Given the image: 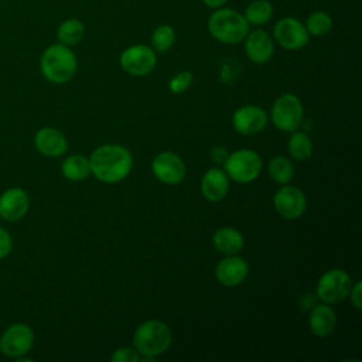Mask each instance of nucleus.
I'll return each mask as SVG.
<instances>
[{"mask_svg": "<svg viewBox=\"0 0 362 362\" xmlns=\"http://www.w3.org/2000/svg\"><path fill=\"white\" fill-rule=\"evenodd\" d=\"M305 28H307L308 34L315 35V37H322L331 31L332 18L325 11H321V10L314 11L307 17Z\"/></svg>", "mask_w": 362, "mask_h": 362, "instance_id": "26", "label": "nucleus"}, {"mask_svg": "<svg viewBox=\"0 0 362 362\" xmlns=\"http://www.w3.org/2000/svg\"><path fill=\"white\" fill-rule=\"evenodd\" d=\"M269 175L277 184H287L291 181L294 175V165L290 158L284 156H277L270 160L269 163Z\"/></svg>", "mask_w": 362, "mask_h": 362, "instance_id": "25", "label": "nucleus"}, {"mask_svg": "<svg viewBox=\"0 0 362 362\" xmlns=\"http://www.w3.org/2000/svg\"><path fill=\"white\" fill-rule=\"evenodd\" d=\"M151 170L156 178L164 184H180L185 177V164L181 157L173 151L157 154L151 163Z\"/></svg>", "mask_w": 362, "mask_h": 362, "instance_id": "11", "label": "nucleus"}, {"mask_svg": "<svg viewBox=\"0 0 362 362\" xmlns=\"http://www.w3.org/2000/svg\"><path fill=\"white\" fill-rule=\"evenodd\" d=\"M85 34L83 24L76 18H68L61 23L57 31V38L64 45H75L78 44Z\"/></svg>", "mask_w": 362, "mask_h": 362, "instance_id": "23", "label": "nucleus"}, {"mask_svg": "<svg viewBox=\"0 0 362 362\" xmlns=\"http://www.w3.org/2000/svg\"><path fill=\"white\" fill-rule=\"evenodd\" d=\"M211 35L223 44H238L249 33V23L245 16L232 8H215L208 18Z\"/></svg>", "mask_w": 362, "mask_h": 362, "instance_id": "2", "label": "nucleus"}, {"mask_svg": "<svg viewBox=\"0 0 362 362\" xmlns=\"http://www.w3.org/2000/svg\"><path fill=\"white\" fill-rule=\"evenodd\" d=\"M205 6H208L209 8H219L223 4H226L228 0H202Z\"/></svg>", "mask_w": 362, "mask_h": 362, "instance_id": "33", "label": "nucleus"}, {"mask_svg": "<svg viewBox=\"0 0 362 362\" xmlns=\"http://www.w3.org/2000/svg\"><path fill=\"white\" fill-rule=\"evenodd\" d=\"M225 173L236 182L246 184L256 180L262 171L260 156L247 148H242L229 154L225 160Z\"/></svg>", "mask_w": 362, "mask_h": 362, "instance_id": "5", "label": "nucleus"}, {"mask_svg": "<svg viewBox=\"0 0 362 362\" xmlns=\"http://www.w3.org/2000/svg\"><path fill=\"white\" fill-rule=\"evenodd\" d=\"M175 40V33L173 27L167 24H161L154 28L151 34V48L156 52H165L168 51Z\"/></svg>", "mask_w": 362, "mask_h": 362, "instance_id": "27", "label": "nucleus"}, {"mask_svg": "<svg viewBox=\"0 0 362 362\" xmlns=\"http://www.w3.org/2000/svg\"><path fill=\"white\" fill-rule=\"evenodd\" d=\"M34 144L37 150L47 157H59L68 148L66 137L54 127H42L35 133Z\"/></svg>", "mask_w": 362, "mask_h": 362, "instance_id": "17", "label": "nucleus"}, {"mask_svg": "<svg viewBox=\"0 0 362 362\" xmlns=\"http://www.w3.org/2000/svg\"><path fill=\"white\" fill-rule=\"evenodd\" d=\"M89 164L90 173L99 181L115 184L129 175L133 158L130 151L120 144H103L92 151Z\"/></svg>", "mask_w": 362, "mask_h": 362, "instance_id": "1", "label": "nucleus"}, {"mask_svg": "<svg viewBox=\"0 0 362 362\" xmlns=\"http://www.w3.org/2000/svg\"><path fill=\"white\" fill-rule=\"evenodd\" d=\"M120 66L124 72L133 76H144L150 74L157 62L156 51L144 44L127 47L120 55Z\"/></svg>", "mask_w": 362, "mask_h": 362, "instance_id": "8", "label": "nucleus"}, {"mask_svg": "<svg viewBox=\"0 0 362 362\" xmlns=\"http://www.w3.org/2000/svg\"><path fill=\"white\" fill-rule=\"evenodd\" d=\"M232 124L238 133L247 136L256 134L266 127L267 113L264 112V109L255 105L242 106L235 110L232 116Z\"/></svg>", "mask_w": 362, "mask_h": 362, "instance_id": "13", "label": "nucleus"}, {"mask_svg": "<svg viewBox=\"0 0 362 362\" xmlns=\"http://www.w3.org/2000/svg\"><path fill=\"white\" fill-rule=\"evenodd\" d=\"M34 344V332L24 322L11 324L0 337V351L10 358L24 356Z\"/></svg>", "mask_w": 362, "mask_h": 362, "instance_id": "9", "label": "nucleus"}, {"mask_svg": "<svg viewBox=\"0 0 362 362\" xmlns=\"http://www.w3.org/2000/svg\"><path fill=\"white\" fill-rule=\"evenodd\" d=\"M245 52L255 64L267 62L274 52L272 37L264 30H253L245 37Z\"/></svg>", "mask_w": 362, "mask_h": 362, "instance_id": "16", "label": "nucleus"}, {"mask_svg": "<svg viewBox=\"0 0 362 362\" xmlns=\"http://www.w3.org/2000/svg\"><path fill=\"white\" fill-rule=\"evenodd\" d=\"M214 246L223 255H238L243 247L242 233L230 226H223L215 230L212 236Z\"/></svg>", "mask_w": 362, "mask_h": 362, "instance_id": "20", "label": "nucleus"}, {"mask_svg": "<svg viewBox=\"0 0 362 362\" xmlns=\"http://www.w3.org/2000/svg\"><path fill=\"white\" fill-rule=\"evenodd\" d=\"M112 362H140V354L136 348H117L110 356Z\"/></svg>", "mask_w": 362, "mask_h": 362, "instance_id": "29", "label": "nucleus"}, {"mask_svg": "<svg viewBox=\"0 0 362 362\" xmlns=\"http://www.w3.org/2000/svg\"><path fill=\"white\" fill-rule=\"evenodd\" d=\"M249 273V266L245 259L238 255H229L219 260L215 269V276L222 286L235 287L240 284Z\"/></svg>", "mask_w": 362, "mask_h": 362, "instance_id": "15", "label": "nucleus"}, {"mask_svg": "<svg viewBox=\"0 0 362 362\" xmlns=\"http://www.w3.org/2000/svg\"><path fill=\"white\" fill-rule=\"evenodd\" d=\"M304 110L301 100L293 93H283L272 106V122L283 132H294L303 123Z\"/></svg>", "mask_w": 362, "mask_h": 362, "instance_id": "6", "label": "nucleus"}, {"mask_svg": "<svg viewBox=\"0 0 362 362\" xmlns=\"http://www.w3.org/2000/svg\"><path fill=\"white\" fill-rule=\"evenodd\" d=\"M170 327L160 320H148L140 324L133 335V344L140 356H157L171 345Z\"/></svg>", "mask_w": 362, "mask_h": 362, "instance_id": "4", "label": "nucleus"}, {"mask_svg": "<svg viewBox=\"0 0 362 362\" xmlns=\"http://www.w3.org/2000/svg\"><path fill=\"white\" fill-rule=\"evenodd\" d=\"M192 79H194V75L189 72V71H182V72H178L177 75H174L170 82H168V88L171 92L174 93H181L184 92L185 89H188V86L192 83Z\"/></svg>", "mask_w": 362, "mask_h": 362, "instance_id": "28", "label": "nucleus"}, {"mask_svg": "<svg viewBox=\"0 0 362 362\" xmlns=\"http://www.w3.org/2000/svg\"><path fill=\"white\" fill-rule=\"evenodd\" d=\"M273 16V6L267 0H255L245 10V18L249 24H266Z\"/></svg>", "mask_w": 362, "mask_h": 362, "instance_id": "24", "label": "nucleus"}, {"mask_svg": "<svg viewBox=\"0 0 362 362\" xmlns=\"http://www.w3.org/2000/svg\"><path fill=\"white\" fill-rule=\"evenodd\" d=\"M352 284V279L345 270L331 269L320 277L317 294L325 304H335L349 296Z\"/></svg>", "mask_w": 362, "mask_h": 362, "instance_id": "7", "label": "nucleus"}, {"mask_svg": "<svg viewBox=\"0 0 362 362\" xmlns=\"http://www.w3.org/2000/svg\"><path fill=\"white\" fill-rule=\"evenodd\" d=\"M229 189V177L223 170L219 168H209L202 180H201V192L202 195L211 201L218 202L221 201Z\"/></svg>", "mask_w": 362, "mask_h": 362, "instance_id": "18", "label": "nucleus"}, {"mask_svg": "<svg viewBox=\"0 0 362 362\" xmlns=\"http://www.w3.org/2000/svg\"><path fill=\"white\" fill-rule=\"evenodd\" d=\"M11 250H13L11 235L6 229L0 228V259H4L6 256H8Z\"/></svg>", "mask_w": 362, "mask_h": 362, "instance_id": "30", "label": "nucleus"}, {"mask_svg": "<svg viewBox=\"0 0 362 362\" xmlns=\"http://www.w3.org/2000/svg\"><path fill=\"white\" fill-rule=\"evenodd\" d=\"M337 325V315L334 310L327 304H320L313 308L310 314V328L317 337L329 335Z\"/></svg>", "mask_w": 362, "mask_h": 362, "instance_id": "19", "label": "nucleus"}, {"mask_svg": "<svg viewBox=\"0 0 362 362\" xmlns=\"http://www.w3.org/2000/svg\"><path fill=\"white\" fill-rule=\"evenodd\" d=\"M40 68L47 81L65 83L72 79L76 71V57L68 45L52 44L42 52Z\"/></svg>", "mask_w": 362, "mask_h": 362, "instance_id": "3", "label": "nucleus"}, {"mask_svg": "<svg viewBox=\"0 0 362 362\" xmlns=\"http://www.w3.org/2000/svg\"><path fill=\"white\" fill-rule=\"evenodd\" d=\"M273 35L279 45L290 51L305 47L310 40L305 25L294 17H284L279 20L273 28Z\"/></svg>", "mask_w": 362, "mask_h": 362, "instance_id": "10", "label": "nucleus"}, {"mask_svg": "<svg viewBox=\"0 0 362 362\" xmlns=\"http://www.w3.org/2000/svg\"><path fill=\"white\" fill-rule=\"evenodd\" d=\"M276 211L286 219L300 218L307 208L304 192L293 185H284L276 191L273 197Z\"/></svg>", "mask_w": 362, "mask_h": 362, "instance_id": "12", "label": "nucleus"}, {"mask_svg": "<svg viewBox=\"0 0 362 362\" xmlns=\"http://www.w3.org/2000/svg\"><path fill=\"white\" fill-rule=\"evenodd\" d=\"M349 296H351L352 305L356 310H361L362 308V281H356L355 284H352Z\"/></svg>", "mask_w": 362, "mask_h": 362, "instance_id": "31", "label": "nucleus"}, {"mask_svg": "<svg viewBox=\"0 0 362 362\" xmlns=\"http://www.w3.org/2000/svg\"><path fill=\"white\" fill-rule=\"evenodd\" d=\"M28 208L30 198L23 188L13 187L0 195V216L8 222L20 221Z\"/></svg>", "mask_w": 362, "mask_h": 362, "instance_id": "14", "label": "nucleus"}, {"mask_svg": "<svg viewBox=\"0 0 362 362\" xmlns=\"http://www.w3.org/2000/svg\"><path fill=\"white\" fill-rule=\"evenodd\" d=\"M287 148L294 160L304 161L308 160L313 154V141L307 133L294 130L287 141Z\"/></svg>", "mask_w": 362, "mask_h": 362, "instance_id": "22", "label": "nucleus"}, {"mask_svg": "<svg viewBox=\"0 0 362 362\" xmlns=\"http://www.w3.org/2000/svg\"><path fill=\"white\" fill-rule=\"evenodd\" d=\"M211 157H212V160L216 161V163H225V160H226V157H228V153H226V150H225L223 147L215 146V147H212V150H211Z\"/></svg>", "mask_w": 362, "mask_h": 362, "instance_id": "32", "label": "nucleus"}, {"mask_svg": "<svg viewBox=\"0 0 362 362\" xmlns=\"http://www.w3.org/2000/svg\"><path fill=\"white\" fill-rule=\"evenodd\" d=\"M61 171L69 181H82L90 174L89 158L83 154H71L62 161Z\"/></svg>", "mask_w": 362, "mask_h": 362, "instance_id": "21", "label": "nucleus"}]
</instances>
